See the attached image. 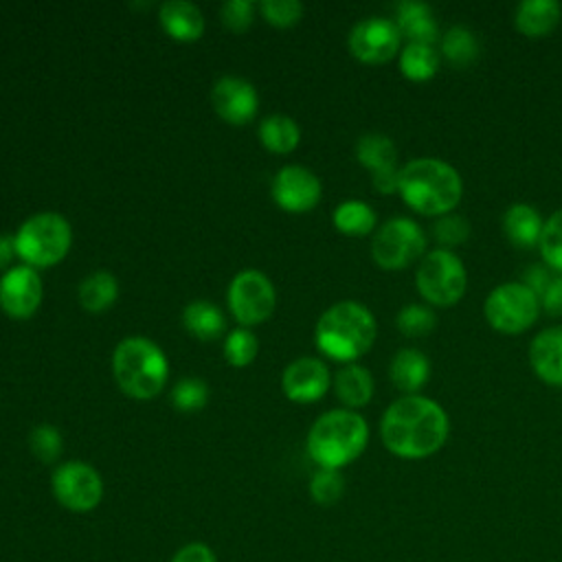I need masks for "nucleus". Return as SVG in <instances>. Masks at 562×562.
<instances>
[{"label":"nucleus","mask_w":562,"mask_h":562,"mask_svg":"<svg viewBox=\"0 0 562 562\" xmlns=\"http://www.w3.org/2000/svg\"><path fill=\"white\" fill-rule=\"evenodd\" d=\"M446 411L426 395L397 397L380 422L384 446L402 459H424L437 452L448 437Z\"/></svg>","instance_id":"obj_1"},{"label":"nucleus","mask_w":562,"mask_h":562,"mask_svg":"<svg viewBox=\"0 0 562 562\" xmlns=\"http://www.w3.org/2000/svg\"><path fill=\"white\" fill-rule=\"evenodd\" d=\"M402 200L426 215H446L452 211L463 193L459 171L441 158H413L400 167Z\"/></svg>","instance_id":"obj_2"},{"label":"nucleus","mask_w":562,"mask_h":562,"mask_svg":"<svg viewBox=\"0 0 562 562\" xmlns=\"http://www.w3.org/2000/svg\"><path fill=\"white\" fill-rule=\"evenodd\" d=\"M375 318L358 301H340L327 307L316 323V347L331 360L353 362L375 340Z\"/></svg>","instance_id":"obj_3"},{"label":"nucleus","mask_w":562,"mask_h":562,"mask_svg":"<svg viewBox=\"0 0 562 562\" xmlns=\"http://www.w3.org/2000/svg\"><path fill=\"white\" fill-rule=\"evenodd\" d=\"M369 441V426L351 408L323 413L307 432V452L321 468L340 470L362 454Z\"/></svg>","instance_id":"obj_4"},{"label":"nucleus","mask_w":562,"mask_h":562,"mask_svg":"<svg viewBox=\"0 0 562 562\" xmlns=\"http://www.w3.org/2000/svg\"><path fill=\"white\" fill-rule=\"evenodd\" d=\"M112 373L123 393L136 400H149L162 391L169 362L156 342L143 336H130L112 353Z\"/></svg>","instance_id":"obj_5"},{"label":"nucleus","mask_w":562,"mask_h":562,"mask_svg":"<svg viewBox=\"0 0 562 562\" xmlns=\"http://www.w3.org/2000/svg\"><path fill=\"white\" fill-rule=\"evenodd\" d=\"M72 231L66 217L53 211L31 215L13 235L15 252L31 268H48L64 259Z\"/></svg>","instance_id":"obj_6"},{"label":"nucleus","mask_w":562,"mask_h":562,"mask_svg":"<svg viewBox=\"0 0 562 562\" xmlns=\"http://www.w3.org/2000/svg\"><path fill=\"white\" fill-rule=\"evenodd\" d=\"M468 283L463 261L448 248H435L424 255L415 272V285L419 294L432 305L457 303Z\"/></svg>","instance_id":"obj_7"},{"label":"nucleus","mask_w":562,"mask_h":562,"mask_svg":"<svg viewBox=\"0 0 562 562\" xmlns=\"http://www.w3.org/2000/svg\"><path fill=\"white\" fill-rule=\"evenodd\" d=\"M487 323L503 334H518L533 325L540 312L538 294L518 281L496 285L483 305Z\"/></svg>","instance_id":"obj_8"},{"label":"nucleus","mask_w":562,"mask_h":562,"mask_svg":"<svg viewBox=\"0 0 562 562\" xmlns=\"http://www.w3.org/2000/svg\"><path fill=\"white\" fill-rule=\"evenodd\" d=\"M426 250V235L411 217H391L373 235L371 257L380 268L400 270L419 259Z\"/></svg>","instance_id":"obj_9"},{"label":"nucleus","mask_w":562,"mask_h":562,"mask_svg":"<svg viewBox=\"0 0 562 562\" xmlns=\"http://www.w3.org/2000/svg\"><path fill=\"white\" fill-rule=\"evenodd\" d=\"M228 307L241 325H257L266 321L277 303L272 281L259 270H241L228 285Z\"/></svg>","instance_id":"obj_10"},{"label":"nucleus","mask_w":562,"mask_h":562,"mask_svg":"<svg viewBox=\"0 0 562 562\" xmlns=\"http://www.w3.org/2000/svg\"><path fill=\"white\" fill-rule=\"evenodd\" d=\"M53 494L70 512H90L103 498L101 474L83 461H66L53 472Z\"/></svg>","instance_id":"obj_11"},{"label":"nucleus","mask_w":562,"mask_h":562,"mask_svg":"<svg viewBox=\"0 0 562 562\" xmlns=\"http://www.w3.org/2000/svg\"><path fill=\"white\" fill-rule=\"evenodd\" d=\"M349 50L367 64L389 61L402 42V33L397 24L382 15H369L353 24L349 31Z\"/></svg>","instance_id":"obj_12"},{"label":"nucleus","mask_w":562,"mask_h":562,"mask_svg":"<svg viewBox=\"0 0 562 562\" xmlns=\"http://www.w3.org/2000/svg\"><path fill=\"white\" fill-rule=\"evenodd\" d=\"M42 279L31 266H13L0 279V307L11 318H29L42 303Z\"/></svg>","instance_id":"obj_13"},{"label":"nucleus","mask_w":562,"mask_h":562,"mask_svg":"<svg viewBox=\"0 0 562 562\" xmlns=\"http://www.w3.org/2000/svg\"><path fill=\"white\" fill-rule=\"evenodd\" d=\"M272 198L285 211H310L321 200V180L307 167L285 165L272 180Z\"/></svg>","instance_id":"obj_14"},{"label":"nucleus","mask_w":562,"mask_h":562,"mask_svg":"<svg viewBox=\"0 0 562 562\" xmlns=\"http://www.w3.org/2000/svg\"><path fill=\"white\" fill-rule=\"evenodd\" d=\"M211 101H213L215 112L233 125L248 123L257 114V108H259V94H257L255 86L248 79L233 77V75L220 77L213 83Z\"/></svg>","instance_id":"obj_15"},{"label":"nucleus","mask_w":562,"mask_h":562,"mask_svg":"<svg viewBox=\"0 0 562 562\" xmlns=\"http://www.w3.org/2000/svg\"><path fill=\"white\" fill-rule=\"evenodd\" d=\"M329 380V369L323 360L303 356L285 367L281 386L292 402H314L327 393Z\"/></svg>","instance_id":"obj_16"},{"label":"nucleus","mask_w":562,"mask_h":562,"mask_svg":"<svg viewBox=\"0 0 562 562\" xmlns=\"http://www.w3.org/2000/svg\"><path fill=\"white\" fill-rule=\"evenodd\" d=\"M529 362L540 380L562 386V327H547L533 336Z\"/></svg>","instance_id":"obj_17"},{"label":"nucleus","mask_w":562,"mask_h":562,"mask_svg":"<svg viewBox=\"0 0 562 562\" xmlns=\"http://www.w3.org/2000/svg\"><path fill=\"white\" fill-rule=\"evenodd\" d=\"M160 24L178 42H193L204 31L202 11L189 0H167L160 4Z\"/></svg>","instance_id":"obj_18"},{"label":"nucleus","mask_w":562,"mask_h":562,"mask_svg":"<svg viewBox=\"0 0 562 562\" xmlns=\"http://www.w3.org/2000/svg\"><path fill=\"white\" fill-rule=\"evenodd\" d=\"M395 24L411 42L432 44L439 37L432 9L422 0H402L395 7Z\"/></svg>","instance_id":"obj_19"},{"label":"nucleus","mask_w":562,"mask_h":562,"mask_svg":"<svg viewBox=\"0 0 562 562\" xmlns=\"http://www.w3.org/2000/svg\"><path fill=\"white\" fill-rule=\"evenodd\" d=\"M542 226L544 222L540 213L527 202H516L503 213V233L518 248H529L538 244Z\"/></svg>","instance_id":"obj_20"},{"label":"nucleus","mask_w":562,"mask_h":562,"mask_svg":"<svg viewBox=\"0 0 562 562\" xmlns=\"http://www.w3.org/2000/svg\"><path fill=\"white\" fill-rule=\"evenodd\" d=\"M562 18V7L558 0H522L516 7V26L525 35L538 37L547 35L558 26Z\"/></svg>","instance_id":"obj_21"},{"label":"nucleus","mask_w":562,"mask_h":562,"mask_svg":"<svg viewBox=\"0 0 562 562\" xmlns=\"http://www.w3.org/2000/svg\"><path fill=\"white\" fill-rule=\"evenodd\" d=\"M430 375V362L428 358L415 349V347H404L397 349V353L391 360V380L400 391L415 393L426 384Z\"/></svg>","instance_id":"obj_22"},{"label":"nucleus","mask_w":562,"mask_h":562,"mask_svg":"<svg viewBox=\"0 0 562 562\" xmlns=\"http://www.w3.org/2000/svg\"><path fill=\"white\" fill-rule=\"evenodd\" d=\"M334 389L342 404H347L349 408H358L371 400L373 378L364 367L349 362L334 375Z\"/></svg>","instance_id":"obj_23"},{"label":"nucleus","mask_w":562,"mask_h":562,"mask_svg":"<svg viewBox=\"0 0 562 562\" xmlns=\"http://www.w3.org/2000/svg\"><path fill=\"white\" fill-rule=\"evenodd\" d=\"M182 323L195 338L202 340H215L226 327L222 310L206 299H195L187 303L182 310Z\"/></svg>","instance_id":"obj_24"},{"label":"nucleus","mask_w":562,"mask_h":562,"mask_svg":"<svg viewBox=\"0 0 562 562\" xmlns=\"http://www.w3.org/2000/svg\"><path fill=\"white\" fill-rule=\"evenodd\" d=\"M116 296H119L116 277L105 272V270L90 272L79 283V303L88 312H103V310H108L116 301Z\"/></svg>","instance_id":"obj_25"},{"label":"nucleus","mask_w":562,"mask_h":562,"mask_svg":"<svg viewBox=\"0 0 562 562\" xmlns=\"http://www.w3.org/2000/svg\"><path fill=\"white\" fill-rule=\"evenodd\" d=\"M259 138L270 151L285 154L299 145L301 130L292 116L272 114L259 123Z\"/></svg>","instance_id":"obj_26"},{"label":"nucleus","mask_w":562,"mask_h":562,"mask_svg":"<svg viewBox=\"0 0 562 562\" xmlns=\"http://www.w3.org/2000/svg\"><path fill=\"white\" fill-rule=\"evenodd\" d=\"M441 53L454 66H470L472 61H476L481 44L472 29L454 24L441 35Z\"/></svg>","instance_id":"obj_27"},{"label":"nucleus","mask_w":562,"mask_h":562,"mask_svg":"<svg viewBox=\"0 0 562 562\" xmlns=\"http://www.w3.org/2000/svg\"><path fill=\"white\" fill-rule=\"evenodd\" d=\"M356 158L371 171H378L397 162V147L391 140V136L380 132H369L358 138Z\"/></svg>","instance_id":"obj_28"},{"label":"nucleus","mask_w":562,"mask_h":562,"mask_svg":"<svg viewBox=\"0 0 562 562\" xmlns=\"http://www.w3.org/2000/svg\"><path fill=\"white\" fill-rule=\"evenodd\" d=\"M437 66H439V53L435 50L432 44L408 42L400 50V68L408 79H415V81L430 79L437 72Z\"/></svg>","instance_id":"obj_29"},{"label":"nucleus","mask_w":562,"mask_h":562,"mask_svg":"<svg viewBox=\"0 0 562 562\" xmlns=\"http://www.w3.org/2000/svg\"><path fill=\"white\" fill-rule=\"evenodd\" d=\"M334 226L345 235H367L375 228V211L362 200H345L334 211Z\"/></svg>","instance_id":"obj_30"},{"label":"nucleus","mask_w":562,"mask_h":562,"mask_svg":"<svg viewBox=\"0 0 562 562\" xmlns=\"http://www.w3.org/2000/svg\"><path fill=\"white\" fill-rule=\"evenodd\" d=\"M538 246L547 266L562 272V209L553 211L544 220Z\"/></svg>","instance_id":"obj_31"},{"label":"nucleus","mask_w":562,"mask_h":562,"mask_svg":"<svg viewBox=\"0 0 562 562\" xmlns=\"http://www.w3.org/2000/svg\"><path fill=\"white\" fill-rule=\"evenodd\" d=\"M257 349H259L257 336L246 327H237L224 338V358L233 367L250 364L257 356Z\"/></svg>","instance_id":"obj_32"},{"label":"nucleus","mask_w":562,"mask_h":562,"mask_svg":"<svg viewBox=\"0 0 562 562\" xmlns=\"http://www.w3.org/2000/svg\"><path fill=\"white\" fill-rule=\"evenodd\" d=\"M400 331L404 336H426L435 329L437 325V318H435V312L422 303H408L404 305L400 312H397V318H395Z\"/></svg>","instance_id":"obj_33"},{"label":"nucleus","mask_w":562,"mask_h":562,"mask_svg":"<svg viewBox=\"0 0 562 562\" xmlns=\"http://www.w3.org/2000/svg\"><path fill=\"white\" fill-rule=\"evenodd\" d=\"M345 492V479L338 470L318 468L310 481V494L318 505H334Z\"/></svg>","instance_id":"obj_34"},{"label":"nucleus","mask_w":562,"mask_h":562,"mask_svg":"<svg viewBox=\"0 0 562 562\" xmlns=\"http://www.w3.org/2000/svg\"><path fill=\"white\" fill-rule=\"evenodd\" d=\"M29 448L42 463H53L61 454L64 441L55 426L40 424L29 435Z\"/></svg>","instance_id":"obj_35"},{"label":"nucleus","mask_w":562,"mask_h":562,"mask_svg":"<svg viewBox=\"0 0 562 562\" xmlns=\"http://www.w3.org/2000/svg\"><path fill=\"white\" fill-rule=\"evenodd\" d=\"M209 402V386L200 378H184L171 389V404L178 411H198Z\"/></svg>","instance_id":"obj_36"},{"label":"nucleus","mask_w":562,"mask_h":562,"mask_svg":"<svg viewBox=\"0 0 562 562\" xmlns=\"http://www.w3.org/2000/svg\"><path fill=\"white\" fill-rule=\"evenodd\" d=\"M470 235V222L463 217V215H454V213H446V215H439V220L432 224V237L450 248V246H457V244H463Z\"/></svg>","instance_id":"obj_37"},{"label":"nucleus","mask_w":562,"mask_h":562,"mask_svg":"<svg viewBox=\"0 0 562 562\" xmlns=\"http://www.w3.org/2000/svg\"><path fill=\"white\" fill-rule=\"evenodd\" d=\"M259 9L261 15L274 26L296 24L303 13V4L299 0H263Z\"/></svg>","instance_id":"obj_38"},{"label":"nucleus","mask_w":562,"mask_h":562,"mask_svg":"<svg viewBox=\"0 0 562 562\" xmlns=\"http://www.w3.org/2000/svg\"><path fill=\"white\" fill-rule=\"evenodd\" d=\"M220 18L231 31H246L252 22V2L248 0H226L220 7Z\"/></svg>","instance_id":"obj_39"},{"label":"nucleus","mask_w":562,"mask_h":562,"mask_svg":"<svg viewBox=\"0 0 562 562\" xmlns=\"http://www.w3.org/2000/svg\"><path fill=\"white\" fill-rule=\"evenodd\" d=\"M169 562H217L213 549L204 542H189L180 547Z\"/></svg>","instance_id":"obj_40"},{"label":"nucleus","mask_w":562,"mask_h":562,"mask_svg":"<svg viewBox=\"0 0 562 562\" xmlns=\"http://www.w3.org/2000/svg\"><path fill=\"white\" fill-rule=\"evenodd\" d=\"M538 299L549 314L560 316L562 314V274H553V279L547 283V288L540 292Z\"/></svg>","instance_id":"obj_41"},{"label":"nucleus","mask_w":562,"mask_h":562,"mask_svg":"<svg viewBox=\"0 0 562 562\" xmlns=\"http://www.w3.org/2000/svg\"><path fill=\"white\" fill-rule=\"evenodd\" d=\"M373 187L380 193H395L397 187H400V169H397V165H391V167L373 171Z\"/></svg>","instance_id":"obj_42"},{"label":"nucleus","mask_w":562,"mask_h":562,"mask_svg":"<svg viewBox=\"0 0 562 562\" xmlns=\"http://www.w3.org/2000/svg\"><path fill=\"white\" fill-rule=\"evenodd\" d=\"M522 279H525L522 283H525L527 288H531V290L540 296V292L547 288V283L553 279V274L549 272V268H547L544 263H536V266H531V268L525 270Z\"/></svg>","instance_id":"obj_43"},{"label":"nucleus","mask_w":562,"mask_h":562,"mask_svg":"<svg viewBox=\"0 0 562 562\" xmlns=\"http://www.w3.org/2000/svg\"><path fill=\"white\" fill-rule=\"evenodd\" d=\"M15 252V241L11 235H0V268H4Z\"/></svg>","instance_id":"obj_44"}]
</instances>
